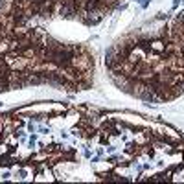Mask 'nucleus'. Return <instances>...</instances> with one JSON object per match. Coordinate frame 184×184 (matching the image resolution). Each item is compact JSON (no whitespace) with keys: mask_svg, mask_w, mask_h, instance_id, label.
I'll return each instance as SVG.
<instances>
[{"mask_svg":"<svg viewBox=\"0 0 184 184\" xmlns=\"http://www.w3.org/2000/svg\"><path fill=\"white\" fill-rule=\"evenodd\" d=\"M9 9V2L7 0H0V13L4 15V11H7Z\"/></svg>","mask_w":184,"mask_h":184,"instance_id":"obj_1","label":"nucleus"}]
</instances>
